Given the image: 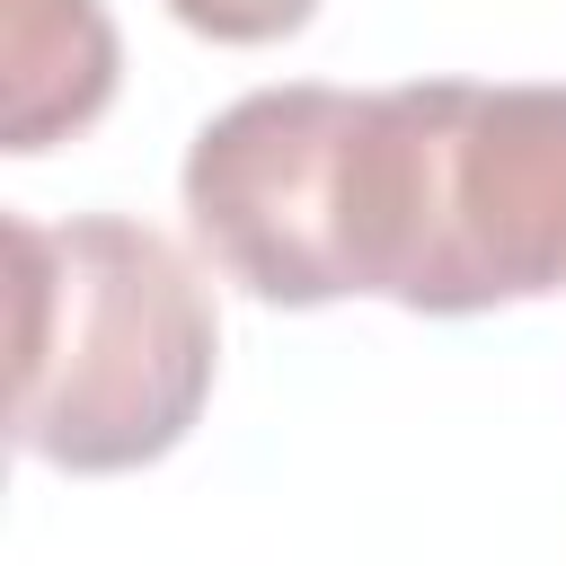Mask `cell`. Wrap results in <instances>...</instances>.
Returning a JSON list of instances; mask_svg holds the SVG:
<instances>
[{
  "instance_id": "cell-1",
  "label": "cell",
  "mask_w": 566,
  "mask_h": 566,
  "mask_svg": "<svg viewBox=\"0 0 566 566\" xmlns=\"http://www.w3.org/2000/svg\"><path fill=\"white\" fill-rule=\"evenodd\" d=\"M9 239V442L62 478L168 460L221 371V318L177 239L124 212L0 221Z\"/></svg>"
},
{
  "instance_id": "cell-2",
  "label": "cell",
  "mask_w": 566,
  "mask_h": 566,
  "mask_svg": "<svg viewBox=\"0 0 566 566\" xmlns=\"http://www.w3.org/2000/svg\"><path fill=\"white\" fill-rule=\"evenodd\" d=\"M363 292L478 318L566 292V88L407 80L371 88Z\"/></svg>"
},
{
  "instance_id": "cell-3",
  "label": "cell",
  "mask_w": 566,
  "mask_h": 566,
  "mask_svg": "<svg viewBox=\"0 0 566 566\" xmlns=\"http://www.w3.org/2000/svg\"><path fill=\"white\" fill-rule=\"evenodd\" d=\"M363 159L371 88H248L186 150V221L203 256L265 310H327L363 292Z\"/></svg>"
},
{
  "instance_id": "cell-4",
  "label": "cell",
  "mask_w": 566,
  "mask_h": 566,
  "mask_svg": "<svg viewBox=\"0 0 566 566\" xmlns=\"http://www.w3.org/2000/svg\"><path fill=\"white\" fill-rule=\"evenodd\" d=\"M115 97V27L97 0H0V150L35 159Z\"/></svg>"
},
{
  "instance_id": "cell-5",
  "label": "cell",
  "mask_w": 566,
  "mask_h": 566,
  "mask_svg": "<svg viewBox=\"0 0 566 566\" xmlns=\"http://www.w3.org/2000/svg\"><path fill=\"white\" fill-rule=\"evenodd\" d=\"M168 18L203 44H283L318 18V0H168Z\"/></svg>"
}]
</instances>
